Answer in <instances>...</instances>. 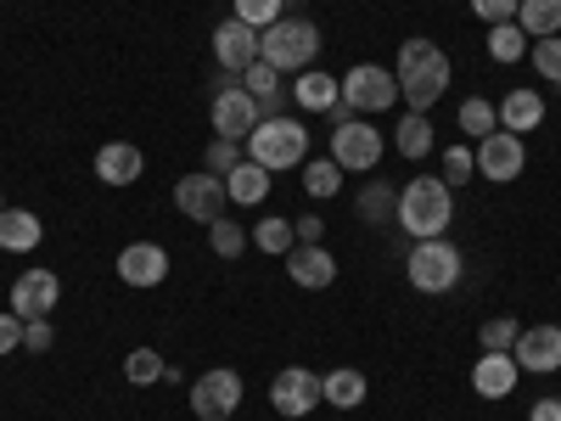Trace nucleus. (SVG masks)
Instances as JSON below:
<instances>
[{
    "label": "nucleus",
    "mask_w": 561,
    "mask_h": 421,
    "mask_svg": "<svg viewBox=\"0 0 561 421\" xmlns=\"http://www.w3.org/2000/svg\"><path fill=\"white\" fill-rule=\"evenodd\" d=\"M393 79H399V96L410 102V113H427L444 90H449V57L438 52L433 39H404Z\"/></svg>",
    "instance_id": "1"
},
{
    "label": "nucleus",
    "mask_w": 561,
    "mask_h": 421,
    "mask_svg": "<svg viewBox=\"0 0 561 421\" xmlns=\"http://www.w3.org/2000/svg\"><path fill=\"white\" fill-rule=\"evenodd\" d=\"M449 219H455V203H449V185H444V180H433V174H415V180L404 185V192H399V225L410 230L415 242H433V237H444Z\"/></svg>",
    "instance_id": "2"
},
{
    "label": "nucleus",
    "mask_w": 561,
    "mask_h": 421,
    "mask_svg": "<svg viewBox=\"0 0 561 421\" xmlns=\"http://www.w3.org/2000/svg\"><path fill=\"white\" fill-rule=\"evenodd\" d=\"M320 52V29L309 18H287L280 12L270 29H259V62H270L275 73H304Z\"/></svg>",
    "instance_id": "3"
},
{
    "label": "nucleus",
    "mask_w": 561,
    "mask_h": 421,
    "mask_svg": "<svg viewBox=\"0 0 561 421\" xmlns=\"http://www.w3.org/2000/svg\"><path fill=\"white\" fill-rule=\"evenodd\" d=\"M248 158L264 163L270 174L275 169H298L309 158V129L298 118H264L253 135H248Z\"/></svg>",
    "instance_id": "4"
},
{
    "label": "nucleus",
    "mask_w": 561,
    "mask_h": 421,
    "mask_svg": "<svg viewBox=\"0 0 561 421\" xmlns=\"http://www.w3.org/2000/svg\"><path fill=\"white\" fill-rule=\"evenodd\" d=\"M399 102V79L388 73V68H377V62H354L348 73H343V107L348 113H388Z\"/></svg>",
    "instance_id": "5"
},
{
    "label": "nucleus",
    "mask_w": 561,
    "mask_h": 421,
    "mask_svg": "<svg viewBox=\"0 0 561 421\" xmlns=\"http://www.w3.org/2000/svg\"><path fill=\"white\" fill-rule=\"evenodd\" d=\"M404 275H410V287H415V293H449L455 281H460V248H449L444 237L415 242Z\"/></svg>",
    "instance_id": "6"
},
{
    "label": "nucleus",
    "mask_w": 561,
    "mask_h": 421,
    "mask_svg": "<svg viewBox=\"0 0 561 421\" xmlns=\"http://www.w3.org/2000/svg\"><path fill=\"white\" fill-rule=\"evenodd\" d=\"M270 405H275V416L298 421V416H309V410H320V405H325V377H314V371H304V365L275 371V383H270Z\"/></svg>",
    "instance_id": "7"
},
{
    "label": "nucleus",
    "mask_w": 561,
    "mask_h": 421,
    "mask_svg": "<svg viewBox=\"0 0 561 421\" xmlns=\"http://www.w3.org/2000/svg\"><path fill=\"white\" fill-rule=\"evenodd\" d=\"M332 158H337L343 174H370V169L382 163V135H377V124H365V118L337 124V129H332Z\"/></svg>",
    "instance_id": "8"
},
{
    "label": "nucleus",
    "mask_w": 561,
    "mask_h": 421,
    "mask_svg": "<svg viewBox=\"0 0 561 421\" xmlns=\"http://www.w3.org/2000/svg\"><path fill=\"white\" fill-rule=\"evenodd\" d=\"M237 405H242V377L230 365H214L192 383V416L197 421H225V416H237Z\"/></svg>",
    "instance_id": "9"
},
{
    "label": "nucleus",
    "mask_w": 561,
    "mask_h": 421,
    "mask_svg": "<svg viewBox=\"0 0 561 421\" xmlns=\"http://www.w3.org/2000/svg\"><path fill=\"white\" fill-rule=\"evenodd\" d=\"M57 298H62L57 270L28 264V270L12 281V315H18V320H51V315H57Z\"/></svg>",
    "instance_id": "10"
},
{
    "label": "nucleus",
    "mask_w": 561,
    "mask_h": 421,
    "mask_svg": "<svg viewBox=\"0 0 561 421\" xmlns=\"http://www.w3.org/2000/svg\"><path fill=\"white\" fill-rule=\"evenodd\" d=\"M225 174H185L180 185H174V208L185 214V219H197V225H214L219 214H225Z\"/></svg>",
    "instance_id": "11"
},
{
    "label": "nucleus",
    "mask_w": 561,
    "mask_h": 421,
    "mask_svg": "<svg viewBox=\"0 0 561 421\" xmlns=\"http://www.w3.org/2000/svg\"><path fill=\"white\" fill-rule=\"evenodd\" d=\"M264 124V113H259V96L253 90H219L214 96V135H225V140H242L248 147V135Z\"/></svg>",
    "instance_id": "12"
},
{
    "label": "nucleus",
    "mask_w": 561,
    "mask_h": 421,
    "mask_svg": "<svg viewBox=\"0 0 561 421\" xmlns=\"http://www.w3.org/2000/svg\"><path fill=\"white\" fill-rule=\"evenodd\" d=\"M478 174H489V180H517L523 169H528V147H523V135H511V129H494V135H483L478 140Z\"/></svg>",
    "instance_id": "13"
},
{
    "label": "nucleus",
    "mask_w": 561,
    "mask_h": 421,
    "mask_svg": "<svg viewBox=\"0 0 561 421\" xmlns=\"http://www.w3.org/2000/svg\"><path fill=\"white\" fill-rule=\"evenodd\" d=\"M214 57H219L225 73L242 79V73L259 62V29H248L242 18H225V23L214 29Z\"/></svg>",
    "instance_id": "14"
},
{
    "label": "nucleus",
    "mask_w": 561,
    "mask_h": 421,
    "mask_svg": "<svg viewBox=\"0 0 561 421\" xmlns=\"http://www.w3.org/2000/svg\"><path fill=\"white\" fill-rule=\"evenodd\" d=\"M511 360H517V371H539V377L561 371V326H528V332L511 343Z\"/></svg>",
    "instance_id": "15"
},
{
    "label": "nucleus",
    "mask_w": 561,
    "mask_h": 421,
    "mask_svg": "<svg viewBox=\"0 0 561 421\" xmlns=\"http://www.w3.org/2000/svg\"><path fill=\"white\" fill-rule=\"evenodd\" d=\"M163 275H169V253L158 242H129L118 253V281L124 287H158Z\"/></svg>",
    "instance_id": "16"
},
{
    "label": "nucleus",
    "mask_w": 561,
    "mask_h": 421,
    "mask_svg": "<svg viewBox=\"0 0 561 421\" xmlns=\"http://www.w3.org/2000/svg\"><path fill=\"white\" fill-rule=\"evenodd\" d=\"M287 275L298 281V287H332V281H337V259L325 253L320 242H298L287 253Z\"/></svg>",
    "instance_id": "17"
},
{
    "label": "nucleus",
    "mask_w": 561,
    "mask_h": 421,
    "mask_svg": "<svg viewBox=\"0 0 561 421\" xmlns=\"http://www.w3.org/2000/svg\"><path fill=\"white\" fill-rule=\"evenodd\" d=\"M140 169H147V158H140L135 140H107V147L96 152V180L102 185H135Z\"/></svg>",
    "instance_id": "18"
},
{
    "label": "nucleus",
    "mask_w": 561,
    "mask_h": 421,
    "mask_svg": "<svg viewBox=\"0 0 561 421\" xmlns=\"http://www.w3.org/2000/svg\"><path fill=\"white\" fill-rule=\"evenodd\" d=\"M517 377H523V371H517V360H511V354H478V365H472V388H478V399H505L511 388H517Z\"/></svg>",
    "instance_id": "19"
},
{
    "label": "nucleus",
    "mask_w": 561,
    "mask_h": 421,
    "mask_svg": "<svg viewBox=\"0 0 561 421\" xmlns=\"http://www.w3.org/2000/svg\"><path fill=\"white\" fill-rule=\"evenodd\" d=\"M494 113H500V129L528 135V129L545 124V96H539V90H505V102Z\"/></svg>",
    "instance_id": "20"
},
{
    "label": "nucleus",
    "mask_w": 561,
    "mask_h": 421,
    "mask_svg": "<svg viewBox=\"0 0 561 421\" xmlns=\"http://www.w3.org/2000/svg\"><path fill=\"white\" fill-rule=\"evenodd\" d=\"M225 197L237 203V208H259V203L270 197V169L253 163V158H242L237 169L225 174Z\"/></svg>",
    "instance_id": "21"
},
{
    "label": "nucleus",
    "mask_w": 561,
    "mask_h": 421,
    "mask_svg": "<svg viewBox=\"0 0 561 421\" xmlns=\"http://www.w3.org/2000/svg\"><path fill=\"white\" fill-rule=\"evenodd\" d=\"M39 237H45L39 214H28V208H0V248H7V253H34Z\"/></svg>",
    "instance_id": "22"
},
{
    "label": "nucleus",
    "mask_w": 561,
    "mask_h": 421,
    "mask_svg": "<svg viewBox=\"0 0 561 421\" xmlns=\"http://www.w3.org/2000/svg\"><path fill=\"white\" fill-rule=\"evenodd\" d=\"M293 96H298V107H309V113H332V107L343 102V79L320 73V68H304V79L293 84Z\"/></svg>",
    "instance_id": "23"
},
{
    "label": "nucleus",
    "mask_w": 561,
    "mask_h": 421,
    "mask_svg": "<svg viewBox=\"0 0 561 421\" xmlns=\"http://www.w3.org/2000/svg\"><path fill=\"white\" fill-rule=\"evenodd\" d=\"M517 29H523L528 39L561 34V0H523V7H517Z\"/></svg>",
    "instance_id": "24"
},
{
    "label": "nucleus",
    "mask_w": 561,
    "mask_h": 421,
    "mask_svg": "<svg viewBox=\"0 0 561 421\" xmlns=\"http://www.w3.org/2000/svg\"><path fill=\"white\" fill-rule=\"evenodd\" d=\"M359 219H370V225H393L399 219V192H393L388 180L370 174V185L359 192Z\"/></svg>",
    "instance_id": "25"
},
{
    "label": "nucleus",
    "mask_w": 561,
    "mask_h": 421,
    "mask_svg": "<svg viewBox=\"0 0 561 421\" xmlns=\"http://www.w3.org/2000/svg\"><path fill=\"white\" fill-rule=\"evenodd\" d=\"M343 169L337 158H304V185H309V197H337L343 192Z\"/></svg>",
    "instance_id": "26"
},
{
    "label": "nucleus",
    "mask_w": 561,
    "mask_h": 421,
    "mask_svg": "<svg viewBox=\"0 0 561 421\" xmlns=\"http://www.w3.org/2000/svg\"><path fill=\"white\" fill-rule=\"evenodd\" d=\"M393 140H399V152H404V158H415V163L438 147V140H433V124H427V113H410V118L399 124V135H393Z\"/></svg>",
    "instance_id": "27"
},
{
    "label": "nucleus",
    "mask_w": 561,
    "mask_h": 421,
    "mask_svg": "<svg viewBox=\"0 0 561 421\" xmlns=\"http://www.w3.org/2000/svg\"><path fill=\"white\" fill-rule=\"evenodd\" d=\"M253 242H259L264 253H275V259H287V253L298 248V230H293L287 219H280V214H264V219H259V230H253Z\"/></svg>",
    "instance_id": "28"
},
{
    "label": "nucleus",
    "mask_w": 561,
    "mask_h": 421,
    "mask_svg": "<svg viewBox=\"0 0 561 421\" xmlns=\"http://www.w3.org/2000/svg\"><path fill=\"white\" fill-rule=\"evenodd\" d=\"M528 45H534V39H528L517 23H494V29H489V57H494V62H523Z\"/></svg>",
    "instance_id": "29"
},
{
    "label": "nucleus",
    "mask_w": 561,
    "mask_h": 421,
    "mask_svg": "<svg viewBox=\"0 0 561 421\" xmlns=\"http://www.w3.org/2000/svg\"><path fill=\"white\" fill-rule=\"evenodd\" d=\"M365 399V377H359V371H325V405H337V410H354Z\"/></svg>",
    "instance_id": "30"
},
{
    "label": "nucleus",
    "mask_w": 561,
    "mask_h": 421,
    "mask_svg": "<svg viewBox=\"0 0 561 421\" xmlns=\"http://www.w3.org/2000/svg\"><path fill=\"white\" fill-rule=\"evenodd\" d=\"M208 248H214V259H242V248H248V230L230 219V214H219L214 225H208Z\"/></svg>",
    "instance_id": "31"
},
{
    "label": "nucleus",
    "mask_w": 561,
    "mask_h": 421,
    "mask_svg": "<svg viewBox=\"0 0 561 421\" xmlns=\"http://www.w3.org/2000/svg\"><path fill=\"white\" fill-rule=\"evenodd\" d=\"M163 354L158 349H129V360H124V377L135 383V388H152V383H163Z\"/></svg>",
    "instance_id": "32"
},
{
    "label": "nucleus",
    "mask_w": 561,
    "mask_h": 421,
    "mask_svg": "<svg viewBox=\"0 0 561 421\" xmlns=\"http://www.w3.org/2000/svg\"><path fill=\"white\" fill-rule=\"evenodd\" d=\"M494 129H500V113H494V102H483V96L460 102V135L483 140V135H494Z\"/></svg>",
    "instance_id": "33"
},
{
    "label": "nucleus",
    "mask_w": 561,
    "mask_h": 421,
    "mask_svg": "<svg viewBox=\"0 0 561 421\" xmlns=\"http://www.w3.org/2000/svg\"><path fill=\"white\" fill-rule=\"evenodd\" d=\"M523 338V326L511 320V315H494V320H483V332H478V343L489 349V354H511V343Z\"/></svg>",
    "instance_id": "34"
},
{
    "label": "nucleus",
    "mask_w": 561,
    "mask_h": 421,
    "mask_svg": "<svg viewBox=\"0 0 561 421\" xmlns=\"http://www.w3.org/2000/svg\"><path fill=\"white\" fill-rule=\"evenodd\" d=\"M528 52H534V68H539V79L561 84V34H550V39H534Z\"/></svg>",
    "instance_id": "35"
},
{
    "label": "nucleus",
    "mask_w": 561,
    "mask_h": 421,
    "mask_svg": "<svg viewBox=\"0 0 561 421\" xmlns=\"http://www.w3.org/2000/svg\"><path fill=\"white\" fill-rule=\"evenodd\" d=\"M248 152H242V140H225V135H214L208 140V174H230Z\"/></svg>",
    "instance_id": "36"
},
{
    "label": "nucleus",
    "mask_w": 561,
    "mask_h": 421,
    "mask_svg": "<svg viewBox=\"0 0 561 421\" xmlns=\"http://www.w3.org/2000/svg\"><path fill=\"white\" fill-rule=\"evenodd\" d=\"M478 174V158L466 152V147H444V185H466Z\"/></svg>",
    "instance_id": "37"
},
{
    "label": "nucleus",
    "mask_w": 561,
    "mask_h": 421,
    "mask_svg": "<svg viewBox=\"0 0 561 421\" xmlns=\"http://www.w3.org/2000/svg\"><path fill=\"white\" fill-rule=\"evenodd\" d=\"M230 18H242L248 29H270L280 18V0H237V12Z\"/></svg>",
    "instance_id": "38"
},
{
    "label": "nucleus",
    "mask_w": 561,
    "mask_h": 421,
    "mask_svg": "<svg viewBox=\"0 0 561 421\" xmlns=\"http://www.w3.org/2000/svg\"><path fill=\"white\" fill-rule=\"evenodd\" d=\"M517 7H523V0H472V12L494 29V23H517Z\"/></svg>",
    "instance_id": "39"
},
{
    "label": "nucleus",
    "mask_w": 561,
    "mask_h": 421,
    "mask_svg": "<svg viewBox=\"0 0 561 421\" xmlns=\"http://www.w3.org/2000/svg\"><path fill=\"white\" fill-rule=\"evenodd\" d=\"M51 343H57L51 320H23V349H28V354H45Z\"/></svg>",
    "instance_id": "40"
},
{
    "label": "nucleus",
    "mask_w": 561,
    "mask_h": 421,
    "mask_svg": "<svg viewBox=\"0 0 561 421\" xmlns=\"http://www.w3.org/2000/svg\"><path fill=\"white\" fill-rule=\"evenodd\" d=\"M12 349H23V320L12 309H0V354H12Z\"/></svg>",
    "instance_id": "41"
},
{
    "label": "nucleus",
    "mask_w": 561,
    "mask_h": 421,
    "mask_svg": "<svg viewBox=\"0 0 561 421\" xmlns=\"http://www.w3.org/2000/svg\"><path fill=\"white\" fill-rule=\"evenodd\" d=\"M293 230H298V242H320V237H325V225H320V214H304V219H298Z\"/></svg>",
    "instance_id": "42"
},
{
    "label": "nucleus",
    "mask_w": 561,
    "mask_h": 421,
    "mask_svg": "<svg viewBox=\"0 0 561 421\" xmlns=\"http://www.w3.org/2000/svg\"><path fill=\"white\" fill-rule=\"evenodd\" d=\"M528 421H561V399H539V405L528 410Z\"/></svg>",
    "instance_id": "43"
},
{
    "label": "nucleus",
    "mask_w": 561,
    "mask_h": 421,
    "mask_svg": "<svg viewBox=\"0 0 561 421\" xmlns=\"http://www.w3.org/2000/svg\"><path fill=\"white\" fill-rule=\"evenodd\" d=\"M287 7H304V0H280V12H287Z\"/></svg>",
    "instance_id": "44"
},
{
    "label": "nucleus",
    "mask_w": 561,
    "mask_h": 421,
    "mask_svg": "<svg viewBox=\"0 0 561 421\" xmlns=\"http://www.w3.org/2000/svg\"><path fill=\"white\" fill-rule=\"evenodd\" d=\"M0 208H7V203H0Z\"/></svg>",
    "instance_id": "45"
}]
</instances>
